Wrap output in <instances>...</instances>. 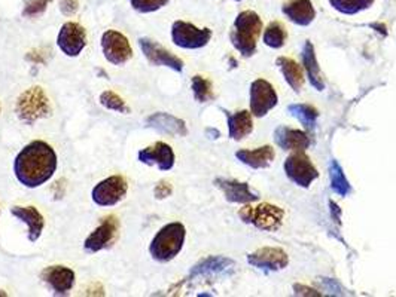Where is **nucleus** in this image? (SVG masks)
Instances as JSON below:
<instances>
[{
	"label": "nucleus",
	"mask_w": 396,
	"mask_h": 297,
	"mask_svg": "<svg viewBox=\"0 0 396 297\" xmlns=\"http://www.w3.org/2000/svg\"><path fill=\"white\" fill-rule=\"evenodd\" d=\"M99 100H100V104L103 107H106V109H109V110L123 113V115H128L131 112L130 107L124 101V99L121 96H118V94L113 91H103L100 94Z\"/></svg>",
	"instance_id": "32"
},
{
	"label": "nucleus",
	"mask_w": 396,
	"mask_h": 297,
	"mask_svg": "<svg viewBox=\"0 0 396 297\" xmlns=\"http://www.w3.org/2000/svg\"><path fill=\"white\" fill-rule=\"evenodd\" d=\"M185 238H187V229L182 223H168L163 226L151 241L149 254L154 260L160 263L171 262L182 251Z\"/></svg>",
	"instance_id": "3"
},
{
	"label": "nucleus",
	"mask_w": 396,
	"mask_h": 297,
	"mask_svg": "<svg viewBox=\"0 0 396 297\" xmlns=\"http://www.w3.org/2000/svg\"><path fill=\"white\" fill-rule=\"evenodd\" d=\"M11 214L17 217L20 222H24L27 225V238L30 242H36L39 238H41L44 227H45V219L44 215L41 214L36 207L27 206V207H21V206H16L11 208Z\"/></svg>",
	"instance_id": "20"
},
{
	"label": "nucleus",
	"mask_w": 396,
	"mask_h": 297,
	"mask_svg": "<svg viewBox=\"0 0 396 297\" xmlns=\"http://www.w3.org/2000/svg\"><path fill=\"white\" fill-rule=\"evenodd\" d=\"M262 32V21L254 11H243L234 21L233 32L230 34L233 46L243 57L249 58L256 52V44Z\"/></svg>",
	"instance_id": "2"
},
{
	"label": "nucleus",
	"mask_w": 396,
	"mask_h": 297,
	"mask_svg": "<svg viewBox=\"0 0 396 297\" xmlns=\"http://www.w3.org/2000/svg\"><path fill=\"white\" fill-rule=\"evenodd\" d=\"M101 51L103 56L113 65H123L133 57V48H131L128 39L116 30H106L101 34Z\"/></svg>",
	"instance_id": "9"
},
{
	"label": "nucleus",
	"mask_w": 396,
	"mask_h": 297,
	"mask_svg": "<svg viewBox=\"0 0 396 297\" xmlns=\"http://www.w3.org/2000/svg\"><path fill=\"white\" fill-rule=\"evenodd\" d=\"M128 192V183L123 175H111L92 189V202L99 207H113L121 202Z\"/></svg>",
	"instance_id": "7"
},
{
	"label": "nucleus",
	"mask_w": 396,
	"mask_h": 297,
	"mask_svg": "<svg viewBox=\"0 0 396 297\" xmlns=\"http://www.w3.org/2000/svg\"><path fill=\"white\" fill-rule=\"evenodd\" d=\"M170 0H130V5L136 12L151 13L164 8Z\"/></svg>",
	"instance_id": "33"
},
{
	"label": "nucleus",
	"mask_w": 396,
	"mask_h": 297,
	"mask_svg": "<svg viewBox=\"0 0 396 297\" xmlns=\"http://www.w3.org/2000/svg\"><path fill=\"white\" fill-rule=\"evenodd\" d=\"M16 113L24 124H35L37 120L49 118L52 113V106L41 87H32L25 89L16 104Z\"/></svg>",
	"instance_id": "4"
},
{
	"label": "nucleus",
	"mask_w": 396,
	"mask_h": 297,
	"mask_svg": "<svg viewBox=\"0 0 396 297\" xmlns=\"http://www.w3.org/2000/svg\"><path fill=\"white\" fill-rule=\"evenodd\" d=\"M282 12L297 25L307 27L316 18V9L311 0H286L282 6Z\"/></svg>",
	"instance_id": "22"
},
{
	"label": "nucleus",
	"mask_w": 396,
	"mask_h": 297,
	"mask_svg": "<svg viewBox=\"0 0 396 297\" xmlns=\"http://www.w3.org/2000/svg\"><path fill=\"white\" fill-rule=\"evenodd\" d=\"M147 127L173 137H185L188 134V128L187 124H185V120L164 112H156L148 116Z\"/></svg>",
	"instance_id": "19"
},
{
	"label": "nucleus",
	"mask_w": 396,
	"mask_h": 297,
	"mask_svg": "<svg viewBox=\"0 0 396 297\" xmlns=\"http://www.w3.org/2000/svg\"><path fill=\"white\" fill-rule=\"evenodd\" d=\"M171 194H173V187H171V184L166 180H161L154 189V195L156 199H166Z\"/></svg>",
	"instance_id": "35"
},
{
	"label": "nucleus",
	"mask_w": 396,
	"mask_h": 297,
	"mask_svg": "<svg viewBox=\"0 0 396 297\" xmlns=\"http://www.w3.org/2000/svg\"><path fill=\"white\" fill-rule=\"evenodd\" d=\"M239 217L247 223L252 225L261 231L276 232L279 231L283 225L285 211L273 204H259V206H246L239 211Z\"/></svg>",
	"instance_id": "5"
},
{
	"label": "nucleus",
	"mask_w": 396,
	"mask_h": 297,
	"mask_svg": "<svg viewBox=\"0 0 396 297\" xmlns=\"http://www.w3.org/2000/svg\"><path fill=\"white\" fill-rule=\"evenodd\" d=\"M274 141L283 151L292 152H304L311 144L307 132L287 127H279L274 131Z\"/></svg>",
	"instance_id": "18"
},
{
	"label": "nucleus",
	"mask_w": 396,
	"mask_h": 297,
	"mask_svg": "<svg viewBox=\"0 0 396 297\" xmlns=\"http://www.w3.org/2000/svg\"><path fill=\"white\" fill-rule=\"evenodd\" d=\"M294 293L297 296H321V293H318L316 290L304 286V284H295L294 286Z\"/></svg>",
	"instance_id": "38"
},
{
	"label": "nucleus",
	"mask_w": 396,
	"mask_h": 297,
	"mask_svg": "<svg viewBox=\"0 0 396 297\" xmlns=\"http://www.w3.org/2000/svg\"><path fill=\"white\" fill-rule=\"evenodd\" d=\"M139 46L143 52V56L147 57V60L156 67H168L173 72L182 73L183 70V61L171 53L168 49H166L164 46H161L155 40L149 39V37H140L139 39Z\"/></svg>",
	"instance_id": "13"
},
{
	"label": "nucleus",
	"mask_w": 396,
	"mask_h": 297,
	"mask_svg": "<svg viewBox=\"0 0 396 297\" xmlns=\"http://www.w3.org/2000/svg\"><path fill=\"white\" fill-rule=\"evenodd\" d=\"M276 64L279 65L286 84L295 92H299L302 85H304V75H302L301 65L289 57H279L276 60Z\"/></svg>",
	"instance_id": "26"
},
{
	"label": "nucleus",
	"mask_w": 396,
	"mask_h": 297,
	"mask_svg": "<svg viewBox=\"0 0 396 297\" xmlns=\"http://www.w3.org/2000/svg\"><path fill=\"white\" fill-rule=\"evenodd\" d=\"M234 2H242V0H234Z\"/></svg>",
	"instance_id": "41"
},
{
	"label": "nucleus",
	"mask_w": 396,
	"mask_h": 297,
	"mask_svg": "<svg viewBox=\"0 0 396 297\" xmlns=\"http://www.w3.org/2000/svg\"><path fill=\"white\" fill-rule=\"evenodd\" d=\"M191 88H192L194 99L198 103H207V101H212L215 99L212 82H210L209 79L200 76V75H195L191 79Z\"/></svg>",
	"instance_id": "31"
},
{
	"label": "nucleus",
	"mask_w": 396,
	"mask_h": 297,
	"mask_svg": "<svg viewBox=\"0 0 396 297\" xmlns=\"http://www.w3.org/2000/svg\"><path fill=\"white\" fill-rule=\"evenodd\" d=\"M139 160L144 165L158 167L161 171H170L175 167L176 156L173 148L164 141H156L154 146L144 147L137 153Z\"/></svg>",
	"instance_id": "15"
},
{
	"label": "nucleus",
	"mask_w": 396,
	"mask_h": 297,
	"mask_svg": "<svg viewBox=\"0 0 396 297\" xmlns=\"http://www.w3.org/2000/svg\"><path fill=\"white\" fill-rule=\"evenodd\" d=\"M329 179H331V187L333 191L338 195V196H347L350 194V183L346 177L345 171H342L341 165L338 164L337 160H331L329 162Z\"/></svg>",
	"instance_id": "28"
},
{
	"label": "nucleus",
	"mask_w": 396,
	"mask_h": 297,
	"mask_svg": "<svg viewBox=\"0 0 396 297\" xmlns=\"http://www.w3.org/2000/svg\"><path fill=\"white\" fill-rule=\"evenodd\" d=\"M279 103V96L266 79H256L250 85V113L264 118Z\"/></svg>",
	"instance_id": "10"
},
{
	"label": "nucleus",
	"mask_w": 396,
	"mask_h": 297,
	"mask_svg": "<svg viewBox=\"0 0 396 297\" xmlns=\"http://www.w3.org/2000/svg\"><path fill=\"white\" fill-rule=\"evenodd\" d=\"M0 110H2V106H0Z\"/></svg>",
	"instance_id": "42"
},
{
	"label": "nucleus",
	"mask_w": 396,
	"mask_h": 297,
	"mask_svg": "<svg viewBox=\"0 0 396 297\" xmlns=\"http://www.w3.org/2000/svg\"><path fill=\"white\" fill-rule=\"evenodd\" d=\"M329 5L345 15H356L371 8L374 0H329Z\"/></svg>",
	"instance_id": "30"
},
{
	"label": "nucleus",
	"mask_w": 396,
	"mask_h": 297,
	"mask_svg": "<svg viewBox=\"0 0 396 297\" xmlns=\"http://www.w3.org/2000/svg\"><path fill=\"white\" fill-rule=\"evenodd\" d=\"M283 168L287 179L299 187L309 189L314 180L319 179L318 168L304 152H295L286 158Z\"/></svg>",
	"instance_id": "8"
},
{
	"label": "nucleus",
	"mask_w": 396,
	"mask_h": 297,
	"mask_svg": "<svg viewBox=\"0 0 396 297\" xmlns=\"http://www.w3.org/2000/svg\"><path fill=\"white\" fill-rule=\"evenodd\" d=\"M215 186L219 187L223 196L233 204H252L259 199V195L255 194L247 183L234 180V179H216Z\"/></svg>",
	"instance_id": "16"
},
{
	"label": "nucleus",
	"mask_w": 396,
	"mask_h": 297,
	"mask_svg": "<svg viewBox=\"0 0 396 297\" xmlns=\"http://www.w3.org/2000/svg\"><path fill=\"white\" fill-rule=\"evenodd\" d=\"M206 132H207V134H210V136H214L212 139H218V137L221 136V132H219V131H216V129H207Z\"/></svg>",
	"instance_id": "40"
},
{
	"label": "nucleus",
	"mask_w": 396,
	"mask_h": 297,
	"mask_svg": "<svg viewBox=\"0 0 396 297\" xmlns=\"http://www.w3.org/2000/svg\"><path fill=\"white\" fill-rule=\"evenodd\" d=\"M274 156H276V153L271 146H261L258 148H254V151L242 148V151L235 152L237 159L243 162L245 165H247L250 168H255V170L270 167L273 164Z\"/></svg>",
	"instance_id": "23"
},
{
	"label": "nucleus",
	"mask_w": 396,
	"mask_h": 297,
	"mask_svg": "<svg viewBox=\"0 0 396 297\" xmlns=\"http://www.w3.org/2000/svg\"><path fill=\"white\" fill-rule=\"evenodd\" d=\"M369 27H371L373 30L378 32L381 36H388V29H386V25L383 24V23H373V24H369Z\"/></svg>",
	"instance_id": "39"
},
{
	"label": "nucleus",
	"mask_w": 396,
	"mask_h": 297,
	"mask_svg": "<svg viewBox=\"0 0 396 297\" xmlns=\"http://www.w3.org/2000/svg\"><path fill=\"white\" fill-rule=\"evenodd\" d=\"M212 30L210 29H198L197 25L187 21H175L171 25V40L173 44L182 49H200L204 48L210 39H212Z\"/></svg>",
	"instance_id": "6"
},
{
	"label": "nucleus",
	"mask_w": 396,
	"mask_h": 297,
	"mask_svg": "<svg viewBox=\"0 0 396 297\" xmlns=\"http://www.w3.org/2000/svg\"><path fill=\"white\" fill-rule=\"evenodd\" d=\"M57 45L66 57H79L87 46V32L79 23H64L57 34Z\"/></svg>",
	"instance_id": "11"
},
{
	"label": "nucleus",
	"mask_w": 396,
	"mask_h": 297,
	"mask_svg": "<svg viewBox=\"0 0 396 297\" xmlns=\"http://www.w3.org/2000/svg\"><path fill=\"white\" fill-rule=\"evenodd\" d=\"M302 64H304V69L307 72V77L310 80V85L316 89V91H323L325 89V80L321 72V67L318 63V58H316V51L311 42L304 44V48H302Z\"/></svg>",
	"instance_id": "25"
},
{
	"label": "nucleus",
	"mask_w": 396,
	"mask_h": 297,
	"mask_svg": "<svg viewBox=\"0 0 396 297\" xmlns=\"http://www.w3.org/2000/svg\"><path fill=\"white\" fill-rule=\"evenodd\" d=\"M264 44H266L268 48L271 49H280L287 39V33L286 29L283 27L282 23L279 21H273L267 25L266 32H264Z\"/></svg>",
	"instance_id": "29"
},
{
	"label": "nucleus",
	"mask_w": 396,
	"mask_h": 297,
	"mask_svg": "<svg viewBox=\"0 0 396 297\" xmlns=\"http://www.w3.org/2000/svg\"><path fill=\"white\" fill-rule=\"evenodd\" d=\"M247 263L266 272L283 271L289 265V255L277 247H264L247 255Z\"/></svg>",
	"instance_id": "14"
},
{
	"label": "nucleus",
	"mask_w": 396,
	"mask_h": 297,
	"mask_svg": "<svg viewBox=\"0 0 396 297\" xmlns=\"http://www.w3.org/2000/svg\"><path fill=\"white\" fill-rule=\"evenodd\" d=\"M79 9V0H60V11L63 15L72 17Z\"/></svg>",
	"instance_id": "36"
},
{
	"label": "nucleus",
	"mask_w": 396,
	"mask_h": 297,
	"mask_svg": "<svg viewBox=\"0 0 396 297\" xmlns=\"http://www.w3.org/2000/svg\"><path fill=\"white\" fill-rule=\"evenodd\" d=\"M322 284L325 286V289H326L328 291H331V294H334V296L345 294V293H342V287L340 286V282H338L337 279L323 278V279H322Z\"/></svg>",
	"instance_id": "37"
},
{
	"label": "nucleus",
	"mask_w": 396,
	"mask_h": 297,
	"mask_svg": "<svg viewBox=\"0 0 396 297\" xmlns=\"http://www.w3.org/2000/svg\"><path fill=\"white\" fill-rule=\"evenodd\" d=\"M58 158L47 141L35 140L24 146L14 160L17 180L29 189L45 184L56 174Z\"/></svg>",
	"instance_id": "1"
},
{
	"label": "nucleus",
	"mask_w": 396,
	"mask_h": 297,
	"mask_svg": "<svg viewBox=\"0 0 396 297\" xmlns=\"http://www.w3.org/2000/svg\"><path fill=\"white\" fill-rule=\"evenodd\" d=\"M287 112L295 119H298L299 122L304 125L306 129L313 131L316 128V124H318L319 112L316 107H313L310 104H304V103L290 104V106H287Z\"/></svg>",
	"instance_id": "27"
},
{
	"label": "nucleus",
	"mask_w": 396,
	"mask_h": 297,
	"mask_svg": "<svg viewBox=\"0 0 396 297\" xmlns=\"http://www.w3.org/2000/svg\"><path fill=\"white\" fill-rule=\"evenodd\" d=\"M41 278L52 289V291L60 296L68 294L73 289L75 279H76L75 272L72 271V269L61 266V265L48 266L42 271Z\"/></svg>",
	"instance_id": "17"
},
{
	"label": "nucleus",
	"mask_w": 396,
	"mask_h": 297,
	"mask_svg": "<svg viewBox=\"0 0 396 297\" xmlns=\"http://www.w3.org/2000/svg\"><path fill=\"white\" fill-rule=\"evenodd\" d=\"M118 232H120V222H118L115 215H108V217H104L94 231L87 236L84 242L85 251L94 254L104 248L112 247V244L118 238Z\"/></svg>",
	"instance_id": "12"
},
{
	"label": "nucleus",
	"mask_w": 396,
	"mask_h": 297,
	"mask_svg": "<svg viewBox=\"0 0 396 297\" xmlns=\"http://www.w3.org/2000/svg\"><path fill=\"white\" fill-rule=\"evenodd\" d=\"M51 2L52 0H27V4H25L23 9V15L27 18L42 15Z\"/></svg>",
	"instance_id": "34"
},
{
	"label": "nucleus",
	"mask_w": 396,
	"mask_h": 297,
	"mask_svg": "<svg viewBox=\"0 0 396 297\" xmlns=\"http://www.w3.org/2000/svg\"><path fill=\"white\" fill-rule=\"evenodd\" d=\"M227 115V122H228V136L230 139L240 141L246 139L250 132L254 131V119L252 113L247 110H240L235 113H230L223 110Z\"/></svg>",
	"instance_id": "24"
},
{
	"label": "nucleus",
	"mask_w": 396,
	"mask_h": 297,
	"mask_svg": "<svg viewBox=\"0 0 396 297\" xmlns=\"http://www.w3.org/2000/svg\"><path fill=\"white\" fill-rule=\"evenodd\" d=\"M234 269V262L228 258H222V255H210L203 260L198 262L195 266H192L190 278L197 277H216L228 274Z\"/></svg>",
	"instance_id": "21"
}]
</instances>
